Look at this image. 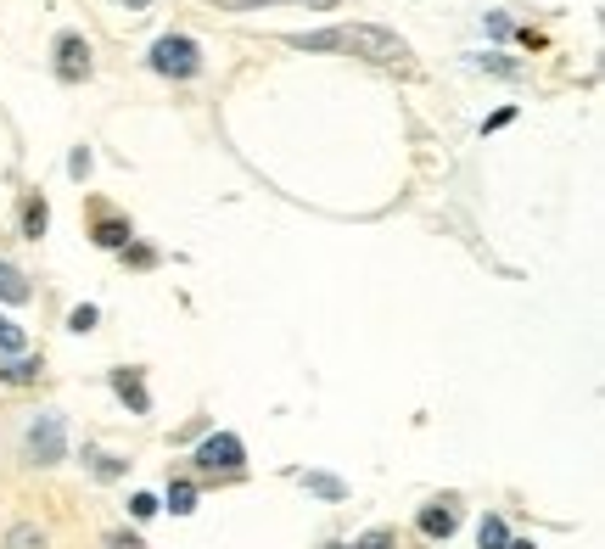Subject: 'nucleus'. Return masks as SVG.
<instances>
[{
	"instance_id": "nucleus-28",
	"label": "nucleus",
	"mask_w": 605,
	"mask_h": 549,
	"mask_svg": "<svg viewBox=\"0 0 605 549\" xmlns=\"http://www.w3.org/2000/svg\"><path fill=\"white\" fill-rule=\"evenodd\" d=\"M118 6H129V12H146V6H152V0H118Z\"/></svg>"
},
{
	"instance_id": "nucleus-18",
	"label": "nucleus",
	"mask_w": 605,
	"mask_h": 549,
	"mask_svg": "<svg viewBox=\"0 0 605 549\" xmlns=\"http://www.w3.org/2000/svg\"><path fill=\"white\" fill-rule=\"evenodd\" d=\"M331 549H398V533H387V527H370V533H359L353 544H331Z\"/></svg>"
},
{
	"instance_id": "nucleus-10",
	"label": "nucleus",
	"mask_w": 605,
	"mask_h": 549,
	"mask_svg": "<svg viewBox=\"0 0 605 549\" xmlns=\"http://www.w3.org/2000/svg\"><path fill=\"white\" fill-rule=\"evenodd\" d=\"M0 381H12V387H29V381H40V359H29V353H12V359L0 365Z\"/></svg>"
},
{
	"instance_id": "nucleus-1",
	"label": "nucleus",
	"mask_w": 605,
	"mask_h": 549,
	"mask_svg": "<svg viewBox=\"0 0 605 549\" xmlns=\"http://www.w3.org/2000/svg\"><path fill=\"white\" fill-rule=\"evenodd\" d=\"M297 51H348V57L381 62V68H409V45L404 34L381 29V23H342V29H320V34H292Z\"/></svg>"
},
{
	"instance_id": "nucleus-7",
	"label": "nucleus",
	"mask_w": 605,
	"mask_h": 549,
	"mask_svg": "<svg viewBox=\"0 0 605 549\" xmlns=\"http://www.w3.org/2000/svg\"><path fill=\"white\" fill-rule=\"evenodd\" d=\"M415 527L443 544V538H454V527H460V505H454V499H437V505H426L421 516H415Z\"/></svg>"
},
{
	"instance_id": "nucleus-19",
	"label": "nucleus",
	"mask_w": 605,
	"mask_h": 549,
	"mask_svg": "<svg viewBox=\"0 0 605 549\" xmlns=\"http://www.w3.org/2000/svg\"><path fill=\"white\" fill-rule=\"evenodd\" d=\"M6 549H45V533L29 527V521H17L12 533H6Z\"/></svg>"
},
{
	"instance_id": "nucleus-6",
	"label": "nucleus",
	"mask_w": 605,
	"mask_h": 549,
	"mask_svg": "<svg viewBox=\"0 0 605 549\" xmlns=\"http://www.w3.org/2000/svg\"><path fill=\"white\" fill-rule=\"evenodd\" d=\"M107 381H113V393L124 398L129 415H152V393H146V376H141V370H113Z\"/></svg>"
},
{
	"instance_id": "nucleus-14",
	"label": "nucleus",
	"mask_w": 605,
	"mask_h": 549,
	"mask_svg": "<svg viewBox=\"0 0 605 549\" xmlns=\"http://www.w3.org/2000/svg\"><path fill=\"white\" fill-rule=\"evenodd\" d=\"M129 236H135L129 219H101L96 225V247H129Z\"/></svg>"
},
{
	"instance_id": "nucleus-25",
	"label": "nucleus",
	"mask_w": 605,
	"mask_h": 549,
	"mask_svg": "<svg viewBox=\"0 0 605 549\" xmlns=\"http://www.w3.org/2000/svg\"><path fill=\"white\" fill-rule=\"evenodd\" d=\"M129 510H135V516H157V493H135V499H129Z\"/></svg>"
},
{
	"instance_id": "nucleus-23",
	"label": "nucleus",
	"mask_w": 605,
	"mask_h": 549,
	"mask_svg": "<svg viewBox=\"0 0 605 549\" xmlns=\"http://www.w3.org/2000/svg\"><path fill=\"white\" fill-rule=\"evenodd\" d=\"M482 29H488L493 40H505V34H516V29H510V17H505V12H488V17H482Z\"/></svg>"
},
{
	"instance_id": "nucleus-5",
	"label": "nucleus",
	"mask_w": 605,
	"mask_h": 549,
	"mask_svg": "<svg viewBox=\"0 0 605 549\" xmlns=\"http://www.w3.org/2000/svg\"><path fill=\"white\" fill-rule=\"evenodd\" d=\"M51 68H57L62 85H85L90 68H96V57H90V40H85V34H57V57H51Z\"/></svg>"
},
{
	"instance_id": "nucleus-17",
	"label": "nucleus",
	"mask_w": 605,
	"mask_h": 549,
	"mask_svg": "<svg viewBox=\"0 0 605 549\" xmlns=\"http://www.w3.org/2000/svg\"><path fill=\"white\" fill-rule=\"evenodd\" d=\"M225 12H258V6H337V0H219Z\"/></svg>"
},
{
	"instance_id": "nucleus-29",
	"label": "nucleus",
	"mask_w": 605,
	"mask_h": 549,
	"mask_svg": "<svg viewBox=\"0 0 605 549\" xmlns=\"http://www.w3.org/2000/svg\"><path fill=\"white\" fill-rule=\"evenodd\" d=\"M505 549H538V544H533V538H510Z\"/></svg>"
},
{
	"instance_id": "nucleus-26",
	"label": "nucleus",
	"mask_w": 605,
	"mask_h": 549,
	"mask_svg": "<svg viewBox=\"0 0 605 549\" xmlns=\"http://www.w3.org/2000/svg\"><path fill=\"white\" fill-rule=\"evenodd\" d=\"M68 169H73V180H85V174H90V152H85V146L68 157Z\"/></svg>"
},
{
	"instance_id": "nucleus-22",
	"label": "nucleus",
	"mask_w": 605,
	"mask_h": 549,
	"mask_svg": "<svg viewBox=\"0 0 605 549\" xmlns=\"http://www.w3.org/2000/svg\"><path fill=\"white\" fill-rule=\"evenodd\" d=\"M118 253H124V264H135V269H152L157 264L152 247H118Z\"/></svg>"
},
{
	"instance_id": "nucleus-12",
	"label": "nucleus",
	"mask_w": 605,
	"mask_h": 549,
	"mask_svg": "<svg viewBox=\"0 0 605 549\" xmlns=\"http://www.w3.org/2000/svg\"><path fill=\"white\" fill-rule=\"evenodd\" d=\"M477 73H493V79H521V62L510 57H493V51H477V57H465Z\"/></svg>"
},
{
	"instance_id": "nucleus-9",
	"label": "nucleus",
	"mask_w": 605,
	"mask_h": 549,
	"mask_svg": "<svg viewBox=\"0 0 605 549\" xmlns=\"http://www.w3.org/2000/svg\"><path fill=\"white\" fill-rule=\"evenodd\" d=\"M29 297H34L29 275H23V269H12V264H0V303H29Z\"/></svg>"
},
{
	"instance_id": "nucleus-8",
	"label": "nucleus",
	"mask_w": 605,
	"mask_h": 549,
	"mask_svg": "<svg viewBox=\"0 0 605 549\" xmlns=\"http://www.w3.org/2000/svg\"><path fill=\"white\" fill-rule=\"evenodd\" d=\"M303 488H309L314 499H325V505L348 499V482H342V477H331V471H303Z\"/></svg>"
},
{
	"instance_id": "nucleus-4",
	"label": "nucleus",
	"mask_w": 605,
	"mask_h": 549,
	"mask_svg": "<svg viewBox=\"0 0 605 549\" xmlns=\"http://www.w3.org/2000/svg\"><path fill=\"white\" fill-rule=\"evenodd\" d=\"M197 465L202 471H213V477H236L241 465H247V449H241L236 432H213L197 443Z\"/></svg>"
},
{
	"instance_id": "nucleus-15",
	"label": "nucleus",
	"mask_w": 605,
	"mask_h": 549,
	"mask_svg": "<svg viewBox=\"0 0 605 549\" xmlns=\"http://www.w3.org/2000/svg\"><path fill=\"white\" fill-rule=\"evenodd\" d=\"M477 544H482V549H505V544H510V527H505V516H482V527H477Z\"/></svg>"
},
{
	"instance_id": "nucleus-21",
	"label": "nucleus",
	"mask_w": 605,
	"mask_h": 549,
	"mask_svg": "<svg viewBox=\"0 0 605 549\" xmlns=\"http://www.w3.org/2000/svg\"><path fill=\"white\" fill-rule=\"evenodd\" d=\"M96 320H101V314L90 309V303H79V309L68 314V331H96Z\"/></svg>"
},
{
	"instance_id": "nucleus-16",
	"label": "nucleus",
	"mask_w": 605,
	"mask_h": 549,
	"mask_svg": "<svg viewBox=\"0 0 605 549\" xmlns=\"http://www.w3.org/2000/svg\"><path fill=\"white\" fill-rule=\"evenodd\" d=\"M169 510L174 516H191V510H197V482H169Z\"/></svg>"
},
{
	"instance_id": "nucleus-13",
	"label": "nucleus",
	"mask_w": 605,
	"mask_h": 549,
	"mask_svg": "<svg viewBox=\"0 0 605 549\" xmlns=\"http://www.w3.org/2000/svg\"><path fill=\"white\" fill-rule=\"evenodd\" d=\"M85 465H90V477L96 482H113L129 471V460H113V454H101V449H85Z\"/></svg>"
},
{
	"instance_id": "nucleus-24",
	"label": "nucleus",
	"mask_w": 605,
	"mask_h": 549,
	"mask_svg": "<svg viewBox=\"0 0 605 549\" xmlns=\"http://www.w3.org/2000/svg\"><path fill=\"white\" fill-rule=\"evenodd\" d=\"M107 549H146L141 533H107Z\"/></svg>"
},
{
	"instance_id": "nucleus-11",
	"label": "nucleus",
	"mask_w": 605,
	"mask_h": 549,
	"mask_svg": "<svg viewBox=\"0 0 605 549\" xmlns=\"http://www.w3.org/2000/svg\"><path fill=\"white\" fill-rule=\"evenodd\" d=\"M45 225H51V202H45V197H29V202H23V236L40 241Z\"/></svg>"
},
{
	"instance_id": "nucleus-27",
	"label": "nucleus",
	"mask_w": 605,
	"mask_h": 549,
	"mask_svg": "<svg viewBox=\"0 0 605 549\" xmlns=\"http://www.w3.org/2000/svg\"><path fill=\"white\" fill-rule=\"evenodd\" d=\"M510 118H516V107H499V113H493V118H488V124H482V135H488V129H505V124H510Z\"/></svg>"
},
{
	"instance_id": "nucleus-2",
	"label": "nucleus",
	"mask_w": 605,
	"mask_h": 549,
	"mask_svg": "<svg viewBox=\"0 0 605 549\" xmlns=\"http://www.w3.org/2000/svg\"><path fill=\"white\" fill-rule=\"evenodd\" d=\"M146 62H152V73H163V79H197L202 73V45L191 40V34H163V40L146 51Z\"/></svg>"
},
{
	"instance_id": "nucleus-3",
	"label": "nucleus",
	"mask_w": 605,
	"mask_h": 549,
	"mask_svg": "<svg viewBox=\"0 0 605 549\" xmlns=\"http://www.w3.org/2000/svg\"><path fill=\"white\" fill-rule=\"evenodd\" d=\"M23 454H29V465L68 460V426H62L57 409H40V415L29 421V432H23Z\"/></svg>"
},
{
	"instance_id": "nucleus-20",
	"label": "nucleus",
	"mask_w": 605,
	"mask_h": 549,
	"mask_svg": "<svg viewBox=\"0 0 605 549\" xmlns=\"http://www.w3.org/2000/svg\"><path fill=\"white\" fill-rule=\"evenodd\" d=\"M29 348V337H23V325H12L6 314H0V353H23Z\"/></svg>"
}]
</instances>
